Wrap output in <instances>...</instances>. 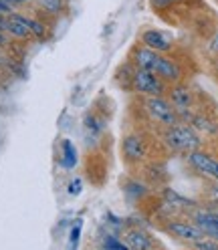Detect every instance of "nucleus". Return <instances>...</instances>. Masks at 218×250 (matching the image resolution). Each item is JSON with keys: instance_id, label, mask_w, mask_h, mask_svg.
<instances>
[{"instance_id": "f257e3e1", "label": "nucleus", "mask_w": 218, "mask_h": 250, "mask_svg": "<svg viewBox=\"0 0 218 250\" xmlns=\"http://www.w3.org/2000/svg\"><path fill=\"white\" fill-rule=\"evenodd\" d=\"M128 61L135 67H142L153 75H158L162 81H166L168 85H174L184 81V67L180 65V61L174 59L172 55H166V53H158L153 49H148L142 42H135L130 51Z\"/></svg>"}, {"instance_id": "f03ea898", "label": "nucleus", "mask_w": 218, "mask_h": 250, "mask_svg": "<svg viewBox=\"0 0 218 250\" xmlns=\"http://www.w3.org/2000/svg\"><path fill=\"white\" fill-rule=\"evenodd\" d=\"M160 139L162 144L166 146L168 151L172 153H188L192 149H198L202 146V139H200V133L192 127L188 123H176L172 127H164L160 131Z\"/></svg>"}, {"instance_id": "7ed1b4c3", "label": "nucleus", "mask_w": 218, "mask_h": 250, "mask_svg": "<svg viewBox=\"0 0 218 250\" xmlns=\"http://www.w3.org/2000/svg\"><path fill=\"white\" fill-rule=\"evenodd\" d=\"M168 83L162 81L158 75H153L142 67H135L130 62V75H128V83L126 89L137 93L139 97H148V95H166L168 93Z\"/></svg>"}, {"instance_id": "20e7f679", "label": "nucleus", "mask_w": 218, "mask_h": 250, "mask_svg": "<svg viewBox=\"0 0 218 250\" xmlns=\"http://www.w3.org/2000/svg\"><path fill=\"white\" fill-rule=\"evenodd\" d=\"M142 107H144L148 119L158 125L160 129L172 127V125L180 123L178 111L174 109V105L170 103V99L166 95H148V97H142Z\"/></svg>"}, {"instance_id": "39448f33", "label": "nucleus", "mask_w": 218, "mask_h": 250, "mask_svg": "<svg viewBox=\"0 0 218 250\" xmlns=\"http://www.w3.org/2000/svg\"><path fill=\"white\" fill-rule=\"evenodd\" d=\"M121 158L128 166H139L144 164L150 158V146H148V139L139 133H128L123 135L121 139Z\"/></svg>"}, {"instance_id": "423d86ee", "label": "nucleus", "mask_w": 218, "mask_h": 250, "mask_svg": "<svg viewBox=\"0 0 218 250\" xmlns=\"http://www.w3.org/2000/svg\"><path fill=\"white\" fill-rule=\"evenodd\" d=\"M166 97L170 99V103L174 105V109L178 111L180 121L188 123L192 119V109H194V91L186 85L184 81L174 83L168 87Z\"/></svg>"}, {"instance_id": "0eeeda50", "label": "nucleus", "mask_w": 218, "mask_h": 250, "mask_svg": "<svg viewBox=\"0 0 218 250\" xmlns=\"http://www.w3.org/2000/svg\"><path fill=\"white\" fill-rule=\"evenodd\" d=\"M164 230L170 234V236H174V238H178V240H182L186 244H190V246L196 240L206 236V234L194 224V220H186V218H174V216L166 218Z\"/></svg>"}, {"instance_id": "6e6552de", "label": "nucleus", "mask_w": 218, "mask_h": 250, "mask_svg": "<svg viewBox=\"0 0 218 250\" xmlns=\"http://www.w3.org/2000/svg\"><path fill=\"white\" fill-rule=\"evenodd\" d=\"M186 160H188L190 167L194 171H198L200 176H204L212 182H218V160L214 155H210L208 151H202L198 147V149H192L186 153Z\"/></svg>"}, {"instance_id": "1a4fd4ad", "label": "nucleus", "mask_w": 218, "mask_h": 250, "mask_svg": "<svg viewBox=\"0 0 218 250\" xmlns=\"http://www.w3.org/2000/svg\"><path fill=\"white\" fill-rule=\"evenodd\" d=\"M190 220L206 234V236L218 240V208L216 206H204V208H194L190 212Z\"/></svg>"}, {"instance_id": "9d476101", "label": "nucleus", "mask_w": 218, "mask_h": 250, "mask_svg": "<svg viewBox=\"0 0 218 250\" xmlns=\"http://www.w3.org/2000/svg\"><path fill=\"white\" fill-rule=\"evenodd\" d=\"M137 42H142L144 46L158 51V53H166V55L172 53L174 46H176L174 39L170 35H166L164 30H160V28H144L142 33H139Z\"/></svg>"}, {"instance_id": "9b49d317", "label": "nucleus", "mask_w": 218, "mask_h": 250, "mask_svg": "<svg viewBox=\"0 0 218 250\" xmlns=\"http://www.w3.org/2000/svg\"><path fill=\"white\" fill-rule=\"evenodd\" d=\"M123 238H126L128 248H131V250H150V248L158 246L155 240L142 228H128L123 232Z\"/></svg>"}, {"instance_id": "f8f14e48", "label": "nucleus", "mask_w": 218, "mask_h": 250, "mask_svg": "<svg viewBox=\"0 0 218 250\" xmlns=\"http://www.w3.org/2000/svg\"><path fill=\"white\" fill-rule=\"evenodd\" d=\"M4 33H8L14 39H30L33 33L30 28L26 26V17L19 12H12L6 17V26H4Z\"/></svg>"}, {"instance_id": "ddd939ff", "label": "nucleus", "mask_w": 218, "mask_h": 250, "mask_svg": "<svg viewBox=\"0 0 218 250\" xmlns=\"http://www.w3.org/2000/svg\"><path fill=\"white\" fill-rule=\"evenodd\" d=\"M162 204H166V206H176V208H192V206H194L190 200L182 198L178 192L170 190V188H166V190H164V200H162Z\"/></svg>"}, {"instance_id": "4468645a", "label": "nucleus", "mask_w": 218, "mask_h": 250, "mask_svg": "<svg viewBox=\"0 0 218 250\" xmlns=\"http://www.w3.org/2000/svg\"><path fill=\"white\" fill-rule=\"evenodd\" d=\"M61 147H63V160H61V164H63L65 167H75V164H77V149H75V146L69 142V139H63Z\"/></svg>"}, {"instance_id": "2eb2a0df", "label": "nucleus", "mask_w": 218, "mask_h": 250, "mask_svg": "<svg viewBox=\"0 0 218 250\" xmlns=\"http://www.w3.org/2000/svg\"><path fill=\"white\" fill-rule=\"evenodd\" d=\"M178 2H184V0H150V6H152V10H153V12L162 14L164 10L172 8V6H174V4H178Z\"/></svg>"}, {"instance_id": "dca6fc26", "label": "nucleus", "mask_w": 218, "mask_h": 250, "mask_svg": "<svg viewBox=\"0 0 218 250\" xmlns=\"http://www.w3.org/2000/svg\"><path fill=\"white\" fill-rule=\"evenodd\" d=\"M26 26L30 28V33H33V37H37V39H43V37H44V33H46L44 24H43L41 21H37V19L26 17Z\"/></svg>"}, {"instance_id": "f3484780", "label": "nucleus", "mask_w": 218, "mask_h": 250, "mask_svg": "<svg viewBox=\"0 0 218 250\" xmlns=\"http://www.w3.org/2000/svg\"><path fill=\"white\" fill-rule=\"evenodd\" d=\"M39 4L46 12H61L65 8V0H39Z\"/></svg>"}, {"instance_id": "a211bd4d", "label": "nucleus", "mask_w": 218, "mask_h": 250, "mask_svg": "<svg viewBox=\"0 0 218 250\" xmlns=\"http://www.w3.org/2000/svg\"><path fill=\"white\" fill-rule=\"evenodd\" d=\"M192 246L198 248V250H218V240H214V238H210V236H204V238L196 240Z\"/></svg>"}, {"instance_id": "6ab92c4d", "label": "nucleus", "mask_w": 218, "mask_h": 250, "mask_svg": "<svg viewBox=\"0 0 218 250\" xmlns=\"http://www.w3.org/2000/svg\"><path fill=\"white\" fill-rule=\"evenodd\" d=\"M101 248H115V250H123V248H128V244H126V242H119V240H117V236H113V234H107L105 240H103V244H101Z\"/></svg>"}, {"instance_id": "aec40b11", "label": "nucleus", "mask_w": 218, "mask_h": 250, "mask_svg": "<svg viewBox=\"0 0 218 250\" xmlns=\"http://www.w3.org/2000/svg\"><path fill=\"white\" fill-rule=\"evenodd\" d=\"M85 127L91 131V133H99L101 131V123L93 117V115H87V119H85Z\"/></svg>"}, {"instance_id": "412c9836", "label": "nucleus", "mask_w": 218, "mask_h": 250, "mask_svg": "<svg viewBox=\"0 0 218 250\" xmlns=\"http://www.w3.org/2000/svg\"><path fill=\"white\" fill-rule=\"evenodd\" d=\"M81 226H83V222H81V220H77V224H75V226H73V230H71V246H73V248H75L77 244H79Z\"/></svg>"}, {"instance_id": "4be33fe9", "label": "nucleus", "mask_w": 218, "mask_h": 250, "mask_svg": "<svg viewBox=\"0 0 218 250\" xmlns=\"http://www.w3.org/2000/svg\"><path fill=\"white\" fill-rule=\"evenodd\" d=\"M14 12V6L10 2H6V0H0V14H4V17H8V14Z\"/></svg>"}, {"instance_id": "5701e85b", "label": "nucleus", "mask_w": 218, "mask_h": 250, "mask_svg": "<svg viewBox=\"0 0 218 250\" xmlns=\"http://www.w3.org/2000/svg\"><path fill=\"white\" fill-rule=\"evenodd\" d=\"M210 204L218 208V182H214V186L210 188Z\"/></svg>"}, {"instance_id": "b1692460", "label": "nucleus", "mask_w": 218, "mask_h": 250, "mask_svg": "<svg viewBox=\"0 0 218 250\" xmlns=\"http://www.w3.org/2000/svg\"><path fill=\"white\" fill-rule=\"evenodd\" d=\"M79 192H81V180H73V182L69 184V194L77 196Z\"/></svg>"}]
</instances>
